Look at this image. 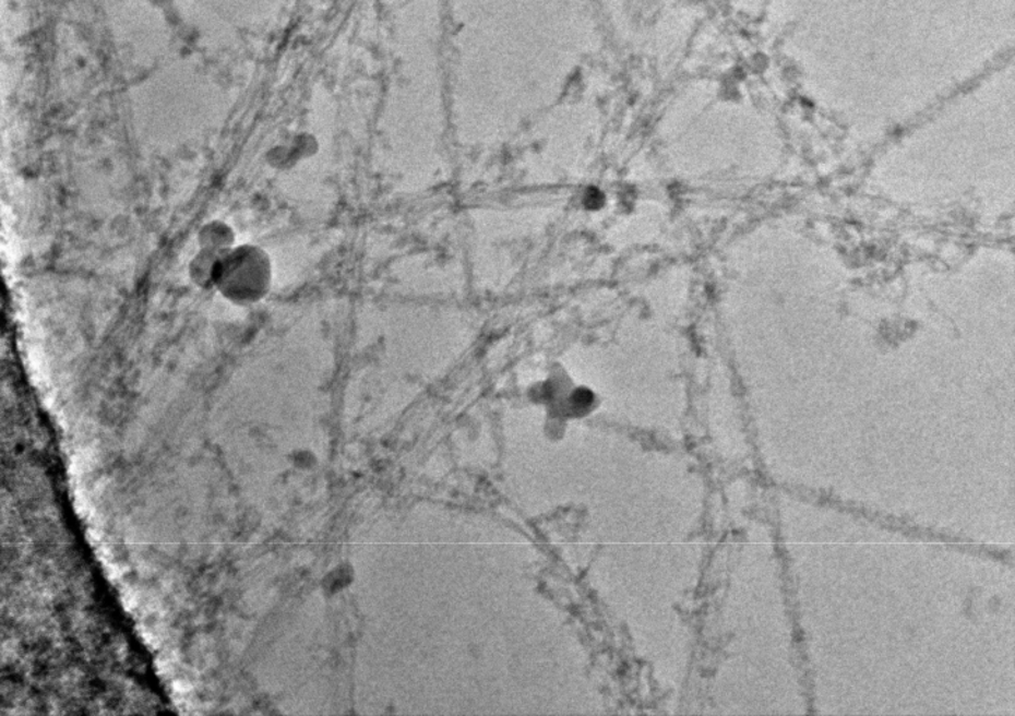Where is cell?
<instances>
[{
    "label": "cell",
    "instance_id": "obj_1",
    "mask_svg": "<svg viewBox=\"0 0 1015 716\" xmlns=\"http://www.w3.org/2000/svg\"><path fill=\"white\" fill-rule=\"evenodd\" d=\"M271 256L255 246L232 247L223 253L214 267L213 286L237 306H251L271 290Z\"/></svg>",
    "mask_w": 1015,
    "mask_h": 716
}]
</instances>
